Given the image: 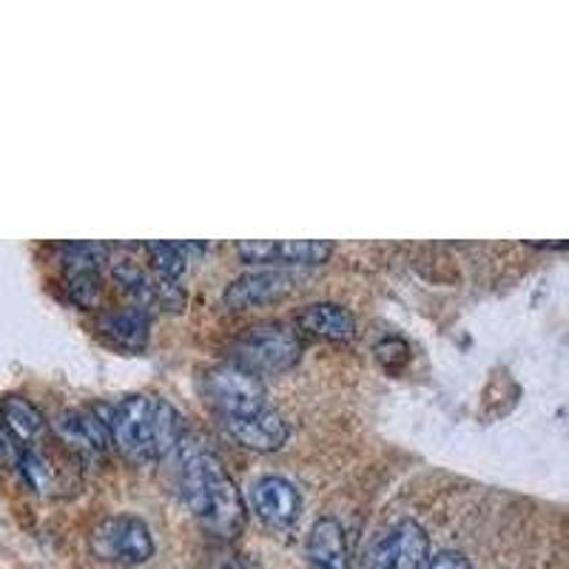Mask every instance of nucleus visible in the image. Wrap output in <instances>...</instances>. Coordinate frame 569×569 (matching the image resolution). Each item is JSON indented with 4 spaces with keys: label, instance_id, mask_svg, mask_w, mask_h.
Wrapping results in <instances>:
<instances>
[{
    "label": "nucleus",
    "instance_id": "obj_17",
    "mask_svg": "<svg viewBox=\"0 0 569 569\" xmlns=\"http://www.w3.org/2000/svg\"><path fill=\"white\" fill-rule=\"evenodd\" d=\"M58 253L60 266L66 268V273H100V266H103L106 257H109V248L100 246V242H63V246H58Z\"/></svg>",
    "mask_w": 569,
    "mask_h": 569
},
{
    "label": "nucleus",
    "instance_id": "obj_6",
    "mask_svg": "<svg viewBox=\"0 0 569 569\" xmlns=\"http://www.w3.org/2000/svg\"><path fill=\"white\" fill-rule=\"evenodd\" d=\"M114 279L126 293L134 299V308L140 311H169L177 313L186 308V291L171 279L157 277L154 271H146L134 259H120L114 266Z\"/></svg>",
    "mask_w": 569,
    "mask_h": 569
},
{
    "label": "nucleus",
    "instance_id": "obj_1",
    "mask_svg": "<svg viewBox=\"0 0 569 569\" xmlns=\"http://www.w3.org/2000/svg\"><path fill=\"white\" fill-rule=\"evenodd\" d=\"M180 492L197 525L211 536L231 541L246 527V505L228 476L226 465L213 453L197 450L182 459Z\"/></svg>",
    "mask_w": 569,
    "mask_h": 569
},
{
    "label": "nucleus",
    "instance_id": "obj_5",
    "mask_svg": "<svg viewBox=\"0 0 569 569\" xmlns=\"http://www.w3.org/2000/svg\"><path fill=\"white\" fill-rule=\"evenodd\" d=\"M91 552L106 563L137 567L154 556L149 527L134 516H109L91 530Z\"/></svg>",
    "mask_w": 569,
    "mask_h": 569
},
{
    "label": "nucleus",
    "instance_id": "obj_7",
    "mask_svg": "<svg viewBox=\"0 0 569 569\" xmlns=\"http://www.w3.org/2000/svg\"><path fill=\"white\" fill-rule=\"evenodd\" d=\"M251 512L271 530H291L302 516V496L282 476H266L251 487Z\"/></svg>",
    "mask_w": 569,
    "mask_h": 569
},
{
    "label": "nucleus",
    "instance_id": "obj_16",
    "mask_svg": "<svg viewBox=\"0 0 569 569\" xmlns=\"http://www.w3.org/2000/svg\"><path fill=\"white\" fill-rule=\"evenodd\" d=\"M0 421L7 427V433L18 441L20 447L34 445L38 436L46 430V419L32 401L23 396H9L0 401Z\"/></svg>",
    "mask_w": 569,
    "mask_h": 569
},
{
    "label": "nucleus",
    "instance_id": "obj_10",
    "mask_svg": "<svg viewBox=\"0 0 569 569\" xmlns=\"http://www.w3.org/2000/svg\"><path fill=\"white\" fill-rule=\"evenodd\" d=\"M52 430L58 433L60 445L69 447L80 459H94L111 445L109 421L91 410H66L52 421Z\"/></svg>",
    "mask_w": 569,
    "mask_h": 569
},
{
    "label": "nucleus",
    "instance_id": "obj_3",
    "mask_svg": "<svg viewBox=\"0 0 569 569\" xmlns=\"http://www.w3.org/2000/svg\"><path fill=\"white\" fill-rule=\"evenodd\" d=\"M302 356V342L284 325L246 328L228 345V362L253 376H277L291 370Z\"/></svg>",
    "mask_w": 569,
    "mask_h": 569
},
{
    "label": "nucleus",
    "instance_id": "obj_4",
    "mask_svg": "<svg viewBox=\"0 0 569 569\" xmlns=\"http://www.w3.org/2000/svg\"><path fill=\"white\" fill-rule=\"evenodd\" d=\"M200 393L208 401V408L220 416V421L253 413V410L268 405L259 376L248 373L231 362L208 368L200 376Z\"/></svg>",
    "mask_w": 569,
    "mask_h": 569
},
{
    "label": "nucleus",
    "instance_id": "obj_9",
    "mask_svg": "<svg viewBox=\"0 0 569 569\" xmlns=\"http://www.w3.org/2000/svg\"><path fill=\"white\" fill-rule=\"evenodd\" d=\"M248 266H322L333 253V242L325 240H288V242H240L237 246Z\"/></svg>",
    "mask_w": 569,
    "mask_h": 569
},
{
    "label": "nucleus",
    "instance_id": "obj_14",
    "mask_svg": "<svg viewBox=\"0 0 569 569\" xmlns=\"http://www.w3.org/2000/svg\"><path fill=\"white\" fill-rule=\"evenodd\" d=\"M149 313L140 308H117V311H103L98 317V333L109 339L114 348L120 350H137L146 348L149 342Z\"/></svg>",
    "mask_w": 569,
    "mask_h": 569
},
{
    "label": "nucleus",
    "instance_id": "obj_8",
    "mask_svg": "<svg viewBox=\"0 0 569 569\" xmlns=\"http://www.w3.org/2000/svg\"><path fill=\"white\" fill-rule=\"evenodd\" d=\"M430 563V541L416 521H401L376 543L373 569H427Z\"/></svg>",
    "mask_w": 569,
    "mask_h": 569
},
{
    "label": "nucleus",
    "instance_id": "obj_12",
    "mask_svg": "<svg viewBox=\"0 0 569 569\" xmlns=\"http://www.w3.org/2000/svg\"><path fill=\"white\" fill-rule=\"evenodd\" d=\"M291 288L293 279L282 271L246 273V277L228 284L226 293H222V302L233 311H248V308H257V305L279 302Z\"/></svg>",
    "mask_w": 569,
    "mask_h": 569
},
{
    "label": "nucleus",
    "instance_id": "obj_11",
    "mask_svg": "<svg viewBox=\"0 0 569 569\" xmlns=\"http://www.w3.org/2000/svg\"><path fill=\"white\" fill-rule=\"evenodd\" d=\"M222 427L228 430L237 445L248 447L253 453H273L288 441V425L282 416L273 408H259L253 413L237 416V419H226Z\"/></svg>",
    "mask_w": 569,
    "mask_h": 569
},
{
    "label": "nucleus",
    "instance_id": "obj_19",
    "mask_svg": "<svg viewBox=\"0 0 569 569\" xmlns=\"http://www.w3.org/2000/svg\"><path fill=\"white\" fill-rule=\"evenodd\" d=\"M66 291L69 299L80 308H94L103 297V284H100V273L94 271H80V273H66Z\"/></svg>",
    "mask_w": 569,
    "mask_h": 569
},
{
    "label": "nucleus",
    "instance_id": "obj_20",
    "mask_svg": "<svg viewBox=\"0 0 569 569\" xmlns=\"http://www.w3.org/2000/svg\"><path fill=\"white\" fill-rule=\"evenodd\" d=\"M427 569H472L461 552H439L436 558H430Z\"/></svg>",
    "mask_w": 569,
    "mask_h": 569
},
{
    "label": "nucleus",
    "instance_id": "obj_13",
    "mask_svg": "<svg viewBox=\"0 0 569 569\" xmlns=\"http://www.w3.org/2000/svg\"><path fill=\"white\" fill-rule=\"evenodd\" d=\"M297 325L305 333L325 339V342H350L356 337L353 313L337 302L305 305L297 313Z\"/></svg>",
    "mask_w": 569,
    "mask_h": 569
},
{
    "label": "nucleus",
    "instance_id": "obj_2",
    "mask_svg": "<svg viewBox=\"0 0 569 569\" xmlns=\"http://www.w3.org/2000/svg\"><path fill=\"white\" fill-rule=\"evenodd\" d=\"M111 445L129 461H157L180 445L182 419L160 396H129L117 401L109 419Z\"/></svg>",
    "mask_w": 569,
    "mask_h": 569
},
{
    "label": "nucleus",
    "instance_id": "obj_18",
    "mask_svg": "<svg viewBox=\"0 0 569 569\" xmlns=\"http://www.w3.org/2000/svg\"><path fill=\"white\" fill-rule=\"evenodd\" d=\"M142 251L149 253V262H151V271L162 279H177L186 273L188 268V259H186V246H177V242H146Z\"/></svg>",
    "mask_w": 569,
    "mask_h": 569
},
{
    "label": "nucleus",
    "instance_id": "obj_15",
    "mask_svg": "<svg viewBox=\"0 0 569 569\" xmlns=\"http://www.w3.org/2000/svg\"><path fill=\"white\" fill-rule=\"evenodd\" d=\"M308 558L317 569H348L350 552L348 538L339 521L333 518H319L308 536Z\"/></svg>",
    "mask_w": 569,
    "mask_h": 569
}]
</instances>
